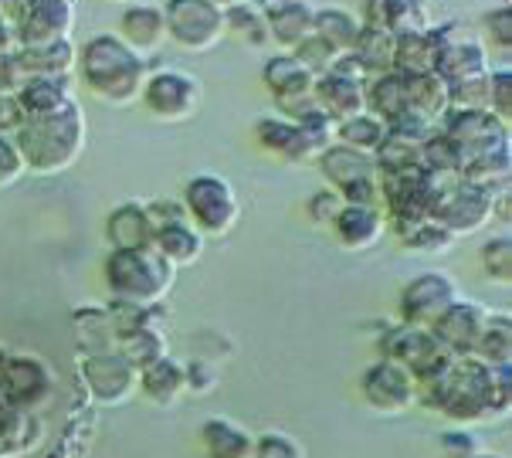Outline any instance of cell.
<instances>
[{"label":"cell","mask_w":512,"mask_h":458,"mask_svg":"<svg viewBox=\"0 0 512 458\" xmlns=\"http://www.w3.org/2000/svg\"><path fill=\"white\" fill-rule=\"evenodd\" d=\"M418 401L458 428L506 418L512 408V367H489L475 357H451L435 380L418 387Z\"/></svg>","instance_id":"cell-1"},{"label":"cell","mask_w":512,"mask_h":458,"mask_svg":"<svg viewBox=\"0 0 512 458\" xmlns=\"http://www.w3.org/2000/svg\"><path fill=\"white\" fill-rule=\"evenodd\" d=\"M78 79L95 99L112 109H126L143 99V85L150 79L153 62L136 55L119 41V34H95L78 48Z\"/></svg>","instance_id":"cell-2"},{"label":"cell","mask_w":512,"mask_h":458,"mask_svg":"<svg viewBox=\"0 0 512 458\" xmlns=\"http://www.w3.org/2000/svg\"><path fill=\"white\" fill-rule=\"evenodd\" d=\"M85 133H89L85 112L75 99V102H68L62 112H51V116H41V119H21L11 140L17 150H21L31 174L58 177L82 157Z\"/></svg>","instance_id":"cell-3"},{"label":"cell","mask_w":512,"mask_h":458,"mask_svg":"<svg viewBox=\"0 0 512 458\" xmlns=\"http://www.w3.org/2000/svg\"><path fill=\"white\" fill-rule=\"evenodd\" d=\"M102 279H106L109 299L160 306L177 282V269L163 262L153 248H109Z\"/></svg>","instance_id":"cell-4"},{"label":"cell","mask_w":512,"mask_h":458,"mask_svg":"<svg viewBox=\"0 0 512 458\" xmlns=\"http://www.w3.org/2000/svg\"><path fill=\"white\" fill-rule=\"evenodd\" d=\"M431 177V174H428ZM431 218L445 224L455 238L475 235L492 221V194L479 184H468L462 174L431 177Z\"/></svg>","instance_id":"cell-5"},{"label":"cell","mask_w":512,"mask_h":458,"mask_svg":"<svg viewBox=\"0 0 512 458\" xmlns=\"http://www.w3.org/2000/svg\"><path fill=\"white\" fill-rule=\"evenodd\" d=\"M180 204L187 211V221L201 231L204 238H228L238 228L241 201L234 187L218 174H197L184 184Z\"/></svg>","instance_id":"cell-6"},{"label":"cell","mask_w":512,"mask_h":458,"mask_svg":"<svg viewBox=\"0 0 512 458\" xmlns=\"http://www.w3.org/2000/svg\"><path fill=\"white\" fill-rule=\"evenodd\" d=\"M377 347L384 353V360L404 367L407 374L418 380V387L435 380L451 364V353L435 340V333L421 330V326H407V323L384 326Z\"/></svg>","instance_id":"cell-7"},{"label":"cell","mask_w":512,"mask_h":458,"mask_svg":"<svg viewBox=\"0 0 512 458\" xmlns=\"http://www.w3.org/2000/svg\"><path fill=\"white\" fill-rule=\"evenodd\" d=\"M163 21H167V38L190 55L218 48L228 34V17L211 0H167Z\"/></svg>","instance_id":"cell-8"},{"label":"cell","mask_w":512,"mask_h":458,"mask_svg":"<svg viewBox=\"0 0 512 458\" xmlns=\"http://www.w3.org/2000/svg\"><path fill=\"white\" fill-rule=\"evenodd\" d=\"M438 129L448 136L451 146L458 150L462 167L468 160H482V157H492V153H509L512 150L509 123H506V119H499L496 112H489V109H482V112L448 109L445 119L438 123Z\"/></svg>","instance_id":"cell-9"},{"label":"cell","mask_w":512,"mask_h":458,"mask_svg":"<svg viewBox=\"0 0 512 458\" xmlns=\"http://www.w3.org/2000/svg\"><path fill=\"white\" fill-rule=\"evenodd\" d=\"M204 99L201 79L184 68H153L143 85V106L160 123H187L197 116Z\"/></svg>","instance_id":"cell-10"},{"label":"cell","mask_w":512,"mask_h":458,"mask_svg":"<svg viewBox=\"0 0 512 458\" xmlns=\"http://www.w3.org/2000/svg\"><path fill=\"white\" fill-rule=\"evenodd\" d=\"M75 14V0H11V7H7V17H11L17 34V48L72 38Z\"/></svg>","instance_id":"cell-11"},{"label":"cell","mask_w":512,"mask_h":458,"mask_svg":"<svg viewBox=\"0 0 512 458\" xmlns=\"http://www.w3.org/2000/svg\"><path fill=\"white\" fill-rule=\"evenodd\" d=\"M85 391L102 408H123L140 391V370H136L119 350L112 353H89L78 364Z\"/></svg>","instance_id":"cell-12"},{"label":"cell","mask_w":512,"mask_h":458,"mask_svg":"<svg viewBox=\"0 0 512 458\" xmlns=\"http://www.w3.org/2000/svg\"><path fill=\"white\" fill-rule=\"evenodd\" d=\"M458 299H462V292H458V282L451 279V275H445V272H421L418 279H411L401 289L397 313H401V323L431 330V326L438 323V316Z\"/></svg>","instance_id":"cell-13"},{"label":"cell","mask_w":512,"mask_h":458,"mask_svg":"<svg viewBox=\"0 0 512 458\" xmlns=\"http://www.w3.org/2000/svg\"><path fill=\"white\" fill-rule=\"evenodd\" d=\"M360 394L377 414H404L418 401V380L404 367L380 357L377 364H370L360 374Z\"/></svg>","instance_id":"cell-14"},{"label":"cell","mask_w":512,"mask_h":458,"mask_svg":"<svg viewBox=\"0 0 512 458\" xmlns=\"http://www.w3.org/2000/svg\"><path fill=\"white\" fill-rule=\"evenodd\" d=\"M51 370L41 364L38 357L28 353H11L7 367L0 374V404L14 411H28L38 408L41 401L51 394Z\"/></svg>","instance_id":"cell-15"},{"label":"cell","mask_w":512,"mask_h":458,"mask_svg":"<svg viewBox=\"0 0 512 458\" xmlns=\"http://www.w3.org/2000/svg\"><path fill=\"white\" fill-rule=\"evenodd\" d=\"M255 140L265 153L279 157L285 163H299V167H309V163L319 160V153L326 150V140L306 133L302 126H295L292 119L285 116H262L255 123Z\"/></svg>","instance_id":"cell-16"},{"label":"cell","mask_w":512,"mask_h":458,"mask_svg":"<svg viewBox=\"0 0 512 458\" xmlns=\"http://www.w3.org/2000/svg\"><path fill=\"white\" fill-rule=\"evenodd\" d=\"M489 313L492 309L482 306V302L458 299L438 316V323L431 326V333H435V340L451 353V357H472L475 347H479V336L485 330V323H489Z\"/></svg>","instance_id":"cell-17"},{"label":"cell","mask_w":512,"mask_h":458,"mask_svg":"<svg viewBox=\"0 0 512 458\" xmlns=\"http://www.w3.org/2000/svg\"><path fill=\"white\" fill-rule=\"evenodd\" d=\"M251 4L262 7L265 24H268V38L275 41L282 51H292L295 45L312 34L319 7L312 0H251Z\"/></svg>","instance_id":"cell-18"},{"label":"cell","mask_w":512,"mask_h":458,"mask_svg":"<svg viewBox=\"0 0 512 458\" xmlns=\"http://www.w3.org/2000/svg\"><path fill=\"white\" fill-rule=\"evenodd\" d=\"M458 28H462V24L448 21V24H431V28H424V31L397 38L394 72H407V75L435 72L441 48H445L451 38H458Z\"/></svg>","instance_id":"cell-19"},{"label":"cell","mask_w":512,"mask_h":458,"mask_svg":"<svg viewBox=\"0 0 512 458\" xmlns=\"http://www.w3.org/2000/svg\"><path fill=\"white\" fill-rule=\"evenodd\" d=\"M360 21L404 38V34L431 28V4L428 0H363Z\"/></svg>","instance_id":"cell-20"},{"label":"cell","mask_w":512,"mask_h":458,"mask_svg":"<svg viewBox=\"0 0 512 458\" xmlns=\"http://www.w3.org/2000/svg\"><path fill=\"white\" fill-rule=\"evenodd\" d=\"M119 41L133 48L140 58H150L167 45V21H163V7L156 4H129L119 17Z\"/></svg>","instance_id":"cell-21"},{"label":"cell","mask_w":512,"mask_h":458,"mask_svg":"<svg viewBox=\"0 0 512 458\" xmlns=\"http://www.w3.org/2000/svg\"><path fill=\"white\" fill-rule=\"evenodd\" d=\"M262 79H265V89L272 92L275 109L292 106V102H299V99H309L312 85H316V75H312L295 55H289V51L265 58Z\"/></svg>","instance_id":"cell-22"},{"label":"cell","mask_w":512,"mask_h":458,"mask_svg":"<svg viewBox=\"0 0 512 458\" xmlns=\"http://www.w3.org/2000/svg\"><path fill=\"white\" fill-rule=\"evenodd\" d=\"M14 99L17 109H21V119H41L75 102V85L72 79H55V75H28Z\"/></svg>","instance_id":"cell-23"},{"label":"cell","mask_w":512,"mask_h":458,"mask_svg":"<svg viewBox=\"0 0 512 458\" xmlns=\"http://www.w3.org/2000/svg\"><path fill=\"white\" fill-rule=\"evenodd\" d=\"M333 231L346 252H367V248H373L380 238H384L387 214H384V207L343 204L340 214L333 218Z\"/></svg>","instance_id":"cell-24"},{"label":"cell","mask_w":512,"mask_h":458,"mask_svg":"<svg viewBox=\"0 0 512 458\" xmlns=\"http://www.w3.org/2000/svg\"><path fill=\"white\" fill-rule=\"evenodd\" d=\"M204 245L207 238L201 231L194 228L190 221H173V224H163V228L153 231V252L163 258L173 269H187V265H197L204 255Z\"/></svg>","instance_id":"cell-25"},{"label":"cell","mask_w":512,"mask_h":458,"mask_svg":"<svg viewBox=\"0 0 512 458\" xmlns=\"http://www.w3.org/2000/svg\"><path fill=\"white\" fill-rule=\"evenodd\" d=\"M312 99L319 102V109L329 112V116L340 123V119L367 112V85L343 79V75H336V72H326L312 85Z\"/></svg>","instance_id":"cell-26"},{"label":"cell","mask_w":512,"mask_h":458,"mask_svg":"<svg viewBox=\"0 0 512 458\" xmlns=\"http://www.w3.org/2000/svg\"><path fill=\"white\" fill-rule=\"evenodd\" d=\"M489 72V48L475 38H451L445 48H441L438 62H435V75L445 79L448 85L462 82V79H475V75Z\"/></svg>","instance_id":"cell-27"},{"label":"cell","mask_w":512,"mask_h":458,"mask_svg":"<svg viewBox=\"0 0 512 458\" xmlns=\"http://www.w3.org/2000/svg\"><path fill=\"white\" fill-rule=\"evenodd\" d=\"M106 241L112 248H150L153 245V221L146 201H126L112 207L106 218Z\"/></svg>","instance_id":"cell-28"},{"label":"cell","mask_w":512,"mask_h":458,"mask_svg":"<svg viewBox=\"0 0 512 458\" xmlns=\"http://www.w3.org/2000/svg\"><path fill=\"white\" fill-rule=\"evenodd\" d=\"M14 58H17V65H21L24 79H28V75H55V79H72L78 48H75L72 38H62V41H48V45L17 48Z\"/></svg>","instance_id":"cell-29"},{"label":"cell","mask_w":512,"mask_h":458,"mask_svg":"<svg viewBox=\"0 0 512 458\" xmlns=\"http://www.w3.org/2000/svg\"><path fill=\"white\" fill-rule=\"evenodd\" d=\"M140 391L150 397L156 408H177L187 394V374L184 364L173 360L170 353L160 360H153L150 367L140 370Z\"/></svg>","instance_id":"cell-30"},{"label":"cell","mask_w":512,"mask_h":458,"mask_svg":"<svg viewBox=\"0 0 512 458\" xmlns=\"http://www.w3.org/2000/svg\"><path fill=\"white\" fill-rule=\"evenodd\" d=\"M319 170H323L326 184L333 190H343L346 184L353 180H363V177H377V167H373V157L370 153H360V150H350L343 143H329L323 153H319Z\"/></svg>","instance_id":"cell-31"},{"label":"cell","mask_w":512,"mask_h":458,"mask_svg":"<svg viewBox=\"0 0 512 458\" xmlns=\"http://www.w3.org/2000/svg\"><path fill=\"white\" fill-rule=\"evenodd\" d=\"M201 445L207 458H251L255 435L231 418H207L201 425Z\"/></svg>","instance_id":"cell-32"},{"label":"cell","mask_w":512,"mask_h":458,"mask_svg":"<svg viewBox=\"0 0 512 458\" xmlns=\"http://www.w3.org/2000/svg\"><path fill=\"white\" fill-rule=\"evenodd\" d=\"M404 75L407 82V102H411V116H421L428 119V123H441L445 119V112L451 109L448 102V82L438 79L435 72H421V75Z\"/></svg>","instance_id":"cell-33"},{"label":"cell","mask_w":512,"mask_h":458,"mask_svg":"<svg viewBox=\"0 0 512 458\" xmlns=\"http://www.w3.org/2000/svg\"><path fill=\"white\" fill-rule=\"evenodd\" d=\"M367 112H373L384 123L411 116V102H407V82L401 72H387L367 82Z\"/></svg>","instance_id":"cell-34"},{"label":"cell","mask_w":512,"mask_h":458,"mask_svg":"<svg viewBox=\"0 0 512 458\" xmlns=\"http://www.w3.org/2000/svg\"><path fill=\"white\" fill-rule=\"evenodd\" d=\"M75 323V340L78 347H82V353L89 357V353H112L119 343V333H116V323H112L109 309L106 306H85L78 309V313L72 316Z\"/></svg>","instance_id":"cell-35"},{"label":"cell","mask_w":512,"mask_h":458,"mask_svg":"<svg viewBox=\"0 0 512 458\" xmlns=\"http://www.w3.org/2000/svg\"><path fill=\"white\" fill-rule=\"evenodd\" d=\"M350 55L357 58L363 65V72L370 75V79H377V75H387L394 72V55H397V38L380 28H370V24H363L357 41H353Z\"/></svg>","instance_id":"cell-36"},{"label":"cell","mask_w":512,"mask_h":458,"mask_svg":"<svg viewBox=\"0 0 512 458\" xmlns=\"http://www.w3.org/2000/svg\"><path fill=\"white\" fill-rule=\"evenodd\" d=\"M360 28H363V21L357 14L340 11V7H323V11H316L312 34H316L319 41H326L336 55H346V51L353 48V41H357Z\"/></svg>","instance_id":"cell-37"},{"label":"cell","mask_w":512,"mask_h":458,"mask_svg":"<svg viewBox=\"0 0 512 458\" xmlns=\"http://www.w3.org/2000/svg\"><path fill=\"white\" fill-rule=\"evenodd\" d=\"M472 357L489 367H512V316L509 313H489V323H485L479 347H475Z\"/></svg>","instance_id":"cell-38"},{"label":"cell","mask_w":512,"mask_h":458,"mask_svg":"<svg viewBox=\"0 0 512 458\" xmlns=\"http://www.w3.org/2000/svg\"><path fill=\"white\" fill-rule=\"evenodd\" d=\"M387 136V123L377 119L373 112H360V116H350V119H340L336 123V133H333V143H343L350 150H360V153H370L384 143Z\"/></svg>","instance_id":"cell-39"},{"label":"cell","mask_w":512,"mask_h":458,"mask_svg":"<svg viewBox=\"0 0 512 458\" xmlns=\"http://www.w3.org/2000/svg\"><path fill=\"white\" fill-rule=\"evenodd\" d=\"M116 350L123 353V357L133 364L136 370L150 367L153 360L167 357V336H163V330H150V326H143V330H129L119 336Z\"/></svg>","instance_id":"cell-40"},{"label":"cell","mask_w":512,"mask_h":458,"mask_svg":"<svg viewBox=\"0 0 512 458\" xmlns=\"http://www.w3.org/2000/svg\"><path fill=\"white\" fill-rule=\"evenodd\" d=\"M418 167L421 174H431V177H451V174H462V157L458 150L451 146V140L441 129L428 136V143L421 146L418 153Z\"/></svg>","instance_id":"cell-41"},{"label":"cell","mask_w":512,"mask_h":458,"mask_svg":"<svg viewBox=\"0 0 512 458\" xmlns=\"http://www.w3.org/2000/svg\"><path fill=\"white\" fill-rule=\"evenodd\" d=\"M397 238L404 241V248H411V252H421V255H445L448 248L458 241L445 228V224H438L435 218H424L418 224H411V228L397 231Z\"/></svg>","instance_id":"cell-42"},{"label":"cell","mask_w":512,"mask_h":458,"mask_svg":"<svg viewBox=\"0 0 512 458\" xmlns=\"http://www.w3.org/2000/svg\"><path fill=\"white\" fill-rule=\"evenodd\" d=\"M228 17V31L238 34L241 41H245L248 48H265L268 41V24H265V14L258 4H241V7H231V11H224Z\"/></svg>","instance_id":"cell-43"},{"label":"cell","mask_w":512,"mask_h":458,"mask_svg":"<svg viewBox=\"0 0 512 458\" xmlns=\"http://www.w3.org/2000/svg\"><path fill=\"white\" fill-rule=\"evenodd\" d=\"M482 269L496 285H509L512 282V238L509 235H492L485 245L479 248Z\"/></svg>","instance_id":"cell-44"},{"label":"cell","mask_w":512,"mask_h":458,"mask_svg":"<svg viewBox=\"0 0 512 458\" xmlns=\"http://www.w3.org/2000/svg\"><path fill=\"white\" fill-rule=\"evenodd\" d=\"M448 102H451V109H458V112L489 109V72L448 85Z\"/></svg>","instance_id":"cell-45"},{"label":"cell","mask_w":512,"mask_h":458,"mask_svg":"<svg viewBox=\"0 0 512 458\" xmlns=\"http://www.w3.org/2000/svg\"><path fill=\"white\" fill-rule=\"evenodd\" d=\"M289 55L299 58V62L306 65L312 75H316V79H319V75H326V72H333L336 58H340L333 48L326 45V41H319L316 34H309V38L302 41V45H295V48L289 51Z\"/></svg>","instance_id":"cell-46"},{"label":"cell","mask_w":512,"mask_h":458,"mask_svg":"<svg viewBox=\"0 0 512 458\" xmlns=\"http://www.w3.org/2000/svg\"><path fill=\"white\" fill-rule=\"evenodd\" d=\"M489 112L499 119L512 116V68H489Z\"/></svg>","instance_id":"cell-47"},{"label":"cell","mask_w":512,"mask_h":458,"mask_svg":"<svg viewBox=\"0 0 512 458\" xmlns=\"http://www.w3.org/2000/svg\"><path fill=\"white\" fill-rule=\"evenodd\" d=\"M482 31H485V38H489V45H496L499 51H509L512 48V11H509V4H499V7H492V11H485Z\"/></svg>","instance_id":"cell-48"},{"label":"cell","mask_w":512,"mask_h":458,"mask_svg":"<svg viewBox=\"0 0 512 458\" xmlns=\"http://www.w3.org/2000/svg\"><path fill=\"white\" fill-rule=\"evenodd\" d=\"M251 458H302V448L289 435H282V431H268V435L255 438Z\"/></svg>","instance_id":"cell-49"},{"label":"cell","mask_w":512,"mask_h":458,"mask_svg":"<svg viewBox=\"0 0 512 458\" xmlns=\"http://www.w3.org/2000/svg\"><path fill=\"white\" fill-rule=\"evenodd\" d=\"M24 174H28V163H24L21 150L11 136H0V187H14Z\"/></svg>","instance_id":"cell-50"},{"label":"cell","mask_w":512,"mask_h":458,"mask_svg":"<svg viewBox=\"0 0 512 458\" xmlns=\"http://www.w3.org/2000/svg\"><path fill=\"white\" fill-rule=\"evenodd\" d=\"M438 445H441V452H445L448 458H472L475 452H482L479 438H475L468 428H458V425L448 428V431H441Z\"/></svg>","instance_id":"cell-51"},{"label":"cell","mask_w":512,"mask_h":458,"mask_svg":"<svg viewBox=\"0 0 512 458\" xmlns=\"http://www.w3.org/2000/svg\"><path fill=\"white\" fill-rule=\"evenodd\" d=\"M340 207H343L340 190L326 187V190H316V194H312L309 201H306V214L316 224H333V218L340 214Z\"/></svg>","instance_id":"cell-52"},{"label":"cell","mask_w":512,"mask_h":458,"mask_svg":"<svg viewBox=\"0 0 512 458\" xmlns=\"http://www.w3.org/2000/svg\"><path fill=\"white\" fill-rule=\"evenodd\" d=\"M343 204H353V207H380V184L377 177H363V180H353L340 190Z\"/></svg>","instance_id":"cell-53"},{"label":"cell","mask_w":512,"mask_h":458,"mask_svg":"<svg viewBox=\"0 0 512 458\" xmlns=\"http://www.w3.org/2000/svg\"><path fill=\"white\" fill-rule=\"evenodd\" d=\"M184 374H187V394H207L218 384V374H214V367L207 360H187Z\"/></svg>","instance_id":"cell-54"},{"label":"cell","mask_w":512,"mask_h":458,"mask_svg":"<svg viewBox=\"0 0 512 458\" xmlns=\"http://www.w3.org/2000/svg\"><path fill=\"white\" fill-rule=\"evenodd\" d=\"M24 82V72L14 55H0V95H17Z\"/></svg>","instance_id":"cell-55"},{"label":"cell","mask_w":512,"mask_h":458,"mask_svg":"<svg viewBox=\"0 0 512 458\" xmlns=\"http://www.w3.org/2000/svg\"><path fill=\"white\" fill-rule=\"evenodd\" d=\"M17 123H21L17 99H14V95H0V136H14Z\"/></svg>","instance_id":"cell-56"},{"label":"cell","mask_w":512,"mask_h":458,"mask_svg":"<svg viewBox=\"0 0 512 458\" xmlns=\"http://www.w3.org/2000/svg\"><path fill=\"white\" fill-rule=\"evenodd\" d=\"M17 51V34L7 14H0V55H14Z\"/></svg>","instance_id":"cell-57"},{"label":"cell","mask_w":512,"mask_h":458,"mask_svg":"<svg viewBox=\"0 0 512 458\" xmlns=\"http://www.w3.org/2000/svg\"><path fill=\"white\" fill-rule=\"evenodd\" d=\"M214 7H221V11H231V7H241V4H251V0H211Z\"/></svg>","instance_id":"cell-58"},{"label":"cell","mask_w":512,"mask_h":458,"mask_svg":"<svg viewBox=\"0 0 512 458\" xmlns=\"http://www.w3.org/2000/svg\"><path fill=\"white\" fill-rule=\"evenodd\" d=\"M7 357H11V353H7L4 347H0V374H4V367H7Z\"/></svg>","instance_id":"cell-59"},{"label":"cell","mask_w":512,"mask_h":458,"mask_svg":"<svg viewBox=\"0 0 512 458\" xmlns=\"http://www.w3.org/2000/svg\"><path fill=\"white\" fill-rule=\"evenodd\" d=\"M472 458H502V455H496V452H475Z\"/></svg>","instance_id":"cell-60"},{"label":"cell","mask_w":512,"mask_h":458,"mask_svg":"<svg viewBox=\"0 0 512 458\" xmlns=\"http://www.w3.org/2000/svg\"><path fill=\"white\" fill-rule=\"evenodd\" d=\"M7 7H11V0H0V14H7Z\"/></svg>","instance_id":"cell-61"}]
</instances>
